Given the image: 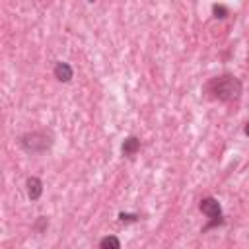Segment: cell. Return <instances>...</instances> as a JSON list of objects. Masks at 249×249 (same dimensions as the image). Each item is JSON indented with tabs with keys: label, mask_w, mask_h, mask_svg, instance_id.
<instances>
[{
	"label": "cell",
	"mask_w": 249,
	"mask_h": 249,
	"mask_svg": "<svg viewBox=\"0 0 249 249\" xmlns=\"http://www.w3.org/2000/svg\"><path fill=\"white\" fill-rule=\"evenodd\" d=\"M204 91L210 99H216V101H235L241 97V91H243V84L237 76L233 74H220L212 80L206 82L204 86Z\"/></svg>",
	"instance_id": "cell-1"
},
{
	"label": "cell",
	"mask_w": 249,
	"mask_h": 249,
	"mask_svg": "<svg viewBox=\"0 0 249 249\" xmlns=\"http://www.w3.org/2000/svg\"><path fill=\"white\" fill-rule=\"evenodd\" d=\"M54 144V136L51 130L39 128V130H31L19 136V146L27 152V154H45L47 150H51Z\"/></svg>",
	"instance_id": "cell-2"
},
{
	"label": "cell",
	"mask_w": 249,
	"mask_h": 249,
	"mask_svg": "<svg viewBox=\"0 0 249 249\" xmlns=\"http://www.w3.org/2000/svg\"><path fill=\"white\" fill-rule=\"evenodd\" d=\"M198 210L208 218V224L202 228V231H208V230H212V228H218V226H222V224L226 222V220H224V214H222V206H220V202H218L214 196H204V198H200Z\"/></svg>",
	"instance_id": "cell-3"
},
{
	"label": "cell",
	"mask_w": 249,
	"mask_h": 249,
	"mask_svg": "<svg viewBox=\"0 0 249 249\" xmlns=\"http://www.w3.org/2000/svg\"><path fill=\"white\" fill-rule=\"evenodd\" d=\"M25 191H27V196H29L31 200H39L41 195H43V181H41L39 177H35V175L27 177V181H25Z\"/></svg>",
	"instance_id": "cell-4"
},
{
	"label": "cell",
	"mask_w": 249,
	"mask_h": 249,
	"mask_svg": "<svg viewBox=\"0 0 249 249\" xmlns=\"http://www.w3.org/2000/svg\"><path fill=\"white\" fill-rule=\"evenodd\" d=\"M53 76L58 80V82H70L72 80V76H74V70H72V66L68 64V62H56L54 64V68H53Z\"/></svg>",
	"instance_id": "cell-5"
},
{
	"label": "cell",
	"mask_w": 249,
	"mask_h": 249,
	"mask_svg": "<svg viewBox=\"0 0 249 249\" xmlns=\"http://www.w3.org/2000/svg\"><path fill=\"white\" fill-rule=\"evenodd\" d=\"M121 150H123V154H124L126 158H134V156L138 154V150H140V138H136V136H126V138L123 140V144H121Z\"/></svg>",
	"instance_id": "cell-6"
},
{
	"label": "cell",
	"mask_w": 249,
	"mask_h": 249,
	"mask_svg": "<svg viewBox=\"0 0 249 249\" xmlns=\"http://www.w3.org/2000/svg\"><path fill=\"white\" fill-rule=\"evenodd\" d=\"M97 249H121V239L117 235H105L101 237Z\"/></svg>",
	"instance_id": "cell-7"
},
{
	"label": "cell",
	"mask_w": 249,
	"mask_h": 249,
	"mask_svg": "<svg viewBox=\"0 0 249 249\" xmlns=\"http://www.w3.org/2000/svg\"><path fill=\"white\" fill-rule=\"evenodd\" d=\"M212 14H214L216 19H226L230 16V10L224 4H212Z\"/></svg>",
	"instance_id": "cell-8"
},
{
	"label": "cell",
	"mask_w": 249,
	"mask_h": 249,
	"mask_svg": "<svg viewBox=\"0 0 249 249\" xmlns=\"http://www.w3.org/2000/svg\"><path fill=\"white\" fill-rule=\"evenodd\" d=\"M47 228H49V218L47 216H37V220L33 224V231L43 233V231H47Z\"/></svg>",
	"instance_id": "cell-9"
},
{
	"label": "cell",
	"mask_w": 249,
	"mask_h": 249,
	"mask_svg": "<svg viewBox=\"0 0 249 249\" xmlns=\"http://www.w3.org/2000/svg\"><path fill=\"white\" fill-rule=\"evenodd\" d=\"M119 220H121V222H136L138 216H136V214H124V212H121V214H119Z\"/></svg>",
	"instance_id": "cell-10"
},
{
	"label": "cell",
	"mask_w": 249,
	"mask_h": 249,
	"mask_svg": "<svg viewBox=\"0 0 249 249\" xmlns=\"http://www.w3.org/2000/svg\"><path fill=\"white\" fill-rule=\"evenodd\" d=\"M243 132H245V134H247V136H249V121H247V123H245V126H243Z\"/></svg>",
	"instance_id": "cell-11"
}]
</instances>
